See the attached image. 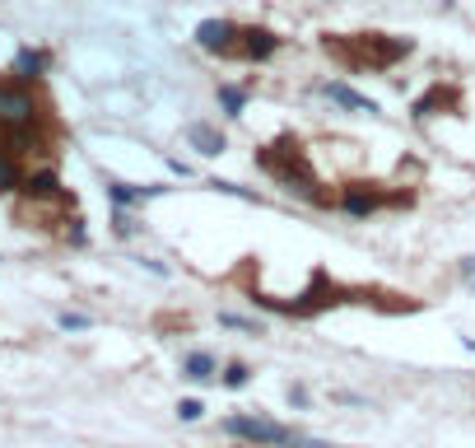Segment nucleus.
I'll use <instances>...</instances> for the list:
<instances>
[{
    "label": "nucleus",
    "mask_w": 475,
    "mask_h": 448,
    "mask_svg": "<svg viewBox=\"0 0 475 448\" xmlns=\"http://www.w3.org/2000/svg\"><path fill=\"white\" fill-rule=\"evenodd\" d=\"M326 52H332L345 71H391L401 56L415 52L410 37L391 33H326Z\"/></svg>",
    "instance_id": "obj_1"
},
{
    "label": "nucleus",
    "mask_w": 475,
    "mask_h": 448,
    "mask_svg": "<svg viewBox=\"0 0 475 448\" xmlns=\"http://www.w3.org/2000/svg\"><path fill=\"white\" fill-rule=\"evenodd\" d=\"M257 164L271 173L280 187H289V192H299V196H307V201H332L326 192H317L322 182H317V173H313V164H307V150L299 145V140H275V145H261L257 150Z\"/></svg>",
    "instance_id": "obj_2"
},
{
    "label": "nucleus",
    "mask_w": 475,
    "mask_h": 448,
    "mask_svg": "<svg viewBox=\"0 0 475 448\" xmlns=\"http://www.w3.org/2000/svg\"><path fill=\"white\" fill-rule=\"evenodd\" d=\"M224 435L247 439V444H257V448H294V439H299V430L275 425V420H266V416H229V420H224Z\"/></svg>",
    "instance_id": "obj_3"
},
{
    "label": "nucleus",
    "mask_w": 475,
    "mask_h": 448,
    "mask_svg": "<svg viewBox=\"0 0 475 448\" xmlns=\"http://www.w3.org/2000/svg\"><path fill=\"white\" fill-rule=\"evenodd\" d=\"M43 121V104L24 85H0V131H24Z\"/></svg>",
    "instance_id": "obj_4"
},
{
    "label": "nucleus",
    "mask_w": 475,
    "mask_h": 448,
    "mask_svg": "<svg viewBox=\"0 0 475 448\" xmlns=\"http://www.w3.org/2000/svg\"><path fill=\"white\" fill-rule=\"evenodd\" d=\"M336 201H340L349 215H373L382 206H401V201L410 206V192H382V187H368V182H349Z\"/></svg>",
    "instance_id": "obj_5"
},
{
    "label": "nucleus",
    "mask_w": 475,
    "mask_h": 448,
    "mask_svg": "<svg viewBox=\"0 0 475 448\" xmlns=\"http://www.w3.org/2000/svg\"><path fill=\"white\" fill-rule=\"evenodd\" d=\"M196 43L205 52H219V56H238V43H242V29L229 24V19H205L196 29Z\"/></svg>",
    "instance_id": "obj_6"
},
{
    "label": "nucleus",
    "mask_w": 475,
    "mask_h": 448,
    "mask_svg": "<svg viewBox=\"0 0 475 448\" xmlns=\"http://www.w3.org/2000/svg\"><path fill=\"white\" fill-rule=\"evenodd\" d=\"M280 52V37L271 29H242V43H238V56L242 61H266Z\"/></svg>",
    "instance_id": "obj_7"
},
{
    "label": "nucleus",
    "mask_w": 475,
    "mask_h": 448,
    "mask_svg": "<svg viewBox=\"0 0 475 448\" xmlns=\"http://www.w3.org/2000/svg\"><path fill=\"white\" fill-rule=\"evenodd\" d=\"M24 196H29V201H66V192H61V178H56L52 169L24 178Z\"/></svg>",
    "instance_id": "obj_8"
},
{
    "label": "nucleus",
    "mask_w": 475,
    "mask_h": 448,
    "mask_svg": "<svg viewBox=\"0 0 475 448\" xmlns=\"http://www.w3.org/2000/svg\"><path fill=\"white\" fill-rule=\"evenodd\" d=\"M187 140L201 150V154H224L229 150V140H224V131H215V127H205V121H192L187 127Z\"/></svg>",
    "instance_id": "obj_9"
},
{
    "label": "nucleus",
    "mask_w": 475,
    "mask_h": 448,
    "mask_svg": "<svg viewBox=\"0 0 475 448\" xmlns=\"http://www.w3.org/2000/svg\"><path fill=\"white\" fill-rule=\"evenodd\" d=\"M14 187H24V173H19V154L0 145V196H10Z\"/></svg>",
    "instance_id": "obj_10"
},
{
    "label": "nucleus",
    "mask_w": 475,
    "mask_h": 448,
    "mask_svg": "<svg viewBox=\"0 0 475 448\" xmlns=\"http://www.w3.org/2000/svg\"><path fill=\"white\" fill-rule=\"evenodd\" d=\"M438 108H457V89H443V85H433L420 104H415V117H433Z\"/></svg>",
    "instance_id": "obj_11"
},
{
    "label": "nucleus",
    "mask_w": 475,
    "mask_h": 448,
    "mask_svg": "<svg viewBox=\"0 0 475 448\" xmlns=\"http://www.w3.org/2000/svg\"><path fill=\"white\" fill-rule=\"evenodd\" d=\"M326 98H336V104H345V108H355V112H378V104L373 98H364V94H355L349 85H326Z\"/></svg>",
    "instance_id": "obj_12"
},
{
    "label": "nucleus",
    "mask_w": 475,
    "mask_h": 448,
    "mask_svg": "<svg viewBox=\"0 0 475 448\" xmlns=\"http://www.w3.org/2000/svg\"><path fill=\"white\" fill-rule=\"evenodd\" d=\"M14 71L24 75V79H37V75L47 71V56H43V52H33V47H24V52L14 56Z\"/></svg>",
    "instance_id": "obj_13"
},
{
    "label": "nucleus",
    "mask_w": 475,
    "mask_h": 448,
    "mask_svg": "<svg viewBox=\"0 0 475 448\" xmlns=\"http://www.w3.org/2000/svg\"><path fill=\"white\" fill-rule=\"evenodd\" d=\"M182 374L196 378V383H205V378H215V360L205 355V351H196V355H187V364H182Z\"/></svg>",
    "instance_id": "obj_14"
},
{
    "label": "nucleus",
    "mask_w": 475,
    "mask_h": 448,
    "mask_svg": "<svg viewBox=\"0 0 475 448\" xmlns=\"http://www.w3.org/2000/svg\"><path fill=\"white\" fill-rule=\"evenodd\" d=\"M154 192H159V187H140V192H135V187H127V182H108V196L117 201V206H131V201L154 196Z\"/></svg>",
    "instance_id": "obj_15"
},
{
    "label": "nucleus",
    "mask_w": 475,
    "mask_h": 448,
    "mask_svg": "<svg viewBox=\"0 0 475 448\" xmlns=\"http://www.w3.org/2000/svg\"><path fill=\"white\" fill-rule=\"evenodd\" d=\"M219 104H224V112H229V117H238V112H242V104H247V94H242V89H233V85H219Z\"/></svg>",
    "instance_id": "obj_16"
},
{
    "label": "nucleus",
    "mask_w": 475,
    "mask_h": 448,
    "mask_svg": "<svg viewBox=\"0 0 475 448\" xmlns=\"http://www.w3.org/2000/svg\"><path fill=\"white\" fill-rule=\"evenodd\" d=\"M224 383H229V388H242V383H247V364H229V369H224Z\"/></svg>",
    "instance_id": "obj_17"
},
{
    "label": "nucleus",
    "mask_w": 475,
    "mask_h": 448,
    "mask_svg": "<svg viewBox=\"0 0 475 448\" xmlns=\"http://www.w3.org/2000/svg\"><path fill=\"white\" fill-rule=\"evenodd\" d=\"M201 411H205V406H201V402H192V397L177 406V416H182V420H201Z\"/></svg>",
    "instance_id": "obj_18"
},
{
    "label": "nucleus",
    "mask_w": 475,
    "mask_h": 448,
    "mask_svg": "<svg viewBox=\"0 0 475 448\" xmlns=\"http://www.w3.org/2000/svg\"><path fill=\"white\" fill-rule=\"evenodd\" d=\"M61 328L79 332V328H89V318H85V313H61Z\"/></svg>",
    "instance_id": "obj_19"
}]
</instances>
